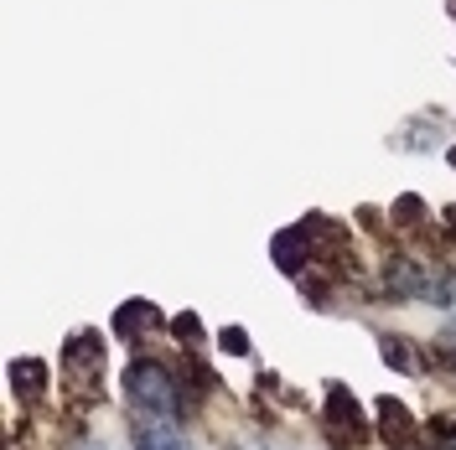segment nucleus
Segmentation results:
<instances>
[{
    "label": "nucleus",
    "mask_w": 456,
    "mask_h": 450,
    "mask_svg": "<svg viewBox=\"0 0 456 450\" xmlns=\"http://www.w3.org/2000/svg\"><path fill=\"white\" fill-rule=\"evenodd\" d=\"M119 394H125V409H141V414H156L171 424H192V404L182 394L176 363L161 352H130L119 367Z\"/></svg>",
    "instance_id": "f257e3e1"
},
{
    "label": "nucleus",
    "mask_w": 456,
    "mask_h": 450,
    "mask_svg": "<svg viewBox=\"0 0 456 450\" xmlns=\"http://www.w3.org/2000/svg\"><path fill=\"white\" fill-rule=\"evenodd\" d=\"M57 373H62V394L73 404V414L104 404V389H110V342H104V332H99V326L68 332V337H62Z\"/></svg>",
    "instance_id": "f03ea898"
},
{
    "label": "nucleus",
    "mask_w": 456,
    "mask_h": 450,
    "mask_svg": "<svg viewBox=\"0 0 456 450\" xmlns=\"http://www.w3.org/2000/svg\"><path fill=\"white\" fill-rule=\"evenodd\" d=\"M322 435L332 450H363V446H379L373 435V414L363 409V398L353 394L342 378H327L322 383Z\"/></svg>",
    "instance_id": "7ed1b4c3"
},
{
    "label": "nucleus",
    "mask_w": 456,
    "mask_h": 450,
    "mask_svg": "<svg viewBox=\"0 0 456 450\" xmlns=\"http://www.w3.org/2000/svg\"><path fill=\"white\" fill-rule=\"evenodd\" d=\"M171 316L156 301H145V295H130V301H119L110 316V337L119 342V347H130V352H151L145 342L151 337H167Z\"/></svg>",
    "instance_id": "20e7f679"
},
{
    "label": "nucleus",
    "mask_w": 456,
    "mask_h": 450,
    "mask_svg": "<svg viewBox=\"0 0 456 450\" xmlns=\"http://www.w3.org/2000/svg\"><path fill=\"white\" fill-rule=\"evenodd\" d=\"M373 435L384 450H410L426 435V424L415 420V409L399 394H373Z\"/></svg>",
    "instance_id": "39448f33"
},
{
    "label": "nucleus",
    "mask_w": 456,
    "mask_h": 450,
    "mask_svg": "<svg viewBox=\"0 0 456 450\" xmlns=\"http://www.w3.org/2000/svg\"><path fill=\"white\" fill-rule=\"evenodd\" d=\"M5 389H11L21 414H42L47 398H53V367L42 358H11L5 363Z\"/></svg>",
    "instance_id": "423d86ee"
},
{
    "label": "nucleus",
    "mask_w": 456,
    "mask_h": 450,
    "mask_svg": "<svg viewBox=\"0 0 456 450\" xmlns=\"http://www.w3.org/2000/svg\"><path fill=\"white\" fill-rule=\"evenodd\" d=\"M373 347H379V358L384 367L395 373V378H430V347L415 337H404L395 326H373Z\"/></svg>",
    "instance_id": "0eeeda50"
},
{
    "label": "nucleus",
    "mask_w": 456,
    "mask_h": 450,
    "mask_svg": "<svg viewBox=\"0 0 456 450\" xmlns=\"http://www.w3.org/2000/svg\"><path fill=\"white\" fill-rule=\"evenodd\" d=\"M125 440H130V450H192L187 424L156 420V414H141V409H125Z\"/></svg>",
    "instance_id": "6e6552de"
},
{
    "label": "nucleus",
    "mask_w": 456,
    "mask_h": 450,
    "mask_svg": "<svg viewBox=\"0 0 456 450\" xmlns=\"http://www.w3.org/2000/svg\"><path fill=\"white\" fill-rule=\"evenodd\" d=\"M171 363H176V378H182V394H187V404H192V414H198V409H202L213 394H224L218 373H213V363H208L202 352L176 347V352H171Z\"/></svg>",
    "instance_id": "1a4fd4ad"
},
{
    "label": "nucleus",
    "mask_w": 456,
    "mask_h": 450,
    "mask_svg": "<svg viewBox=\"0 0 456 450\" xmlns=\"http://www.w3.org/2000/svg\"><path fill=\"white\" fill-rule=\"evenodd\" d=\"M312 259H316V249H312V238H306V228L301 223L270 233V264L281 269L285 280H301V275L312 269Z\"/></svg>",
    "instance_id": "9d476101"
},
{
    "label": "nucleus",
    "mask_w": 456,
    "mask_h": 450,
    "mask_svg": "<svg viewBox=\"0 0 456 450\" xmlns=\"http://www.w3.org/2000/svg\"><path fill=\"white\" fill-rule=\"evenodd\" d=\"M430 223H436V218H430V202L420 197V192H399V197L389 202V228H395V233L420 238Z\"/></svg>",
    "instance_id": "9b49d317"
},
{
    "label": "nucleus",
    "mask_w": 456,
    "mask_h": 450,
    "mask_svg": "<svg viewBox=\"0 0 456 450\" xmlns=\"http://www.w3.org/2000/svg\"><path fill=\"white\" fill-rule=\"evenodd\" d=\"M167 337L176 342V347H187V352H202V342H208V326H202L198 310H171Z\"/></svg>",
    "instance_id": "f8f14e48"
},
{
    "label": "nucleus",
    "mask_w": 456,
    "mask_h": 450,
    "mask_svg": "<svg viewBox=\"0 0 456 450\" xmlns=\"http://www.w3.org/2000/svg\"><path fill=\"white\" fill-rule=\"evenodd\" d=\"M430 119H436V114H420V119H410V130H404V135L395 141L399 150H415V156H420V150H441V130H436Z\"/></svg>",
    "instance_id": "ddd939ff"
},
{
    "label": "nucleus",
    "mask_w": 456,
    "mask_h": 450,
    "mask_svg": "<svg viewBox=\"0 0 456 450\" xmlns=\"http://www.w3.org/2000/svg\"><path fill=\"white\" fill-rule=\"evenodd\" d=\"M213 342H218V352H224V358H255V337H249L239 321L218 326V332H213Z\"/></svg>",
    "instance_id": "4468645a"
},
{
    "label": "nucleus",
    "mask_w": 456,
    "mask_h": 450,
    "mask_svg": "<svg viewBox=\"0 0 456 450\" xmlns=\"http://www.w3.org/2000/svg\"><path fill=\"white\" fill-rule=\"evenodd\" d=\"M426 435L436 440V450H456V409H436L426 420Z\"/></svg>",
    "instance_id": "2eb2a0df"
},
{
    "label": "nucleus",
    "mask_w": 456,
    "mask_h": 450,
    "mask_svg": "<svg viewBox=\"0 0 456 450\" xmlns=\"http://www.w3.org/2000/svg\"><path fill=\"white\" fill-rule=\"evenodd\" d=\"M441 228L456 238V202H446V207H441Z\"/></svg>",
    "instance_id": "dca6fc26"
},
{
    "label": "nucleus",
    "mask_w": 456,
    "mask_h": 450,
    "mask_svg": "<svg viewBox=\"0 0 456 450\" xmlns=\"http://www.w3.org/2000/svg\"><path fill=\"white\" fill-rule=\"evenodd\" d=\"M436 337H441V342H456V316H446V321H441V332H436Z\"/></svg>",
    "instance_id": "f3484780"
},
{
    "label": "nucleus",
    "mask_w": 456,
    "mask_h": 450,
    "mask_svg": "<svg viewBox=\"0 0 456 450\" xmlns=\"http://www.w3.org/2000/svg\"><path fill=\"white\" fill-rule=\"evenodd\" d=\"M233 450H270V446H259V440H233Z\"/></svg>",
    "instance_id": "a211bd4d"
},
{
    "label": "nucleus",
    "mask_w": 456,
    "mask_h": 450,
    "mask_svg": "<svg viewBox=\"0 0 456 450\" xmlns=\"http://www.w3.org/2000/svg\"><path fill=\"white\" fill-rule=\"evenodd\" d=\"M446 166H456V145H446Z\"/></svg>",
    "instance_id": "6ab92c4d"
}]
</instances>
